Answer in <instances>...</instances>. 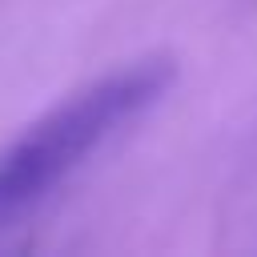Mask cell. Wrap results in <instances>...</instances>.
Wrapping results in <instances>:
<instances>
[{
	"mask_svg": "<svg viewBox=\"0 0 257 257\" xmlns=\"http://www.w3.org/2000/svg\"><path fill=\"white\" fill-rule=\"evenodd\" d=\"M173 80L169 60H137L80 88L0 149V225L56 193L120 124L145 112Z\"/></svg>",
	"mask_w": 257,
	"mask_h": 257,
	"instance_id": "obj_1",
	"label": "cell"
}]
</instances>
